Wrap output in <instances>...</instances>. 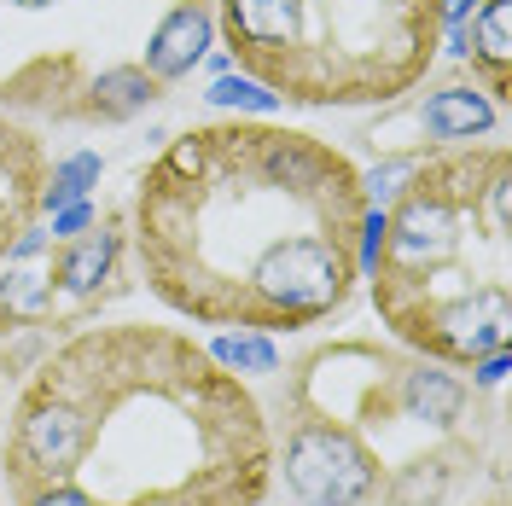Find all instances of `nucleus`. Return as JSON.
Here are the masks:
<instances>
[{
  "label": "nucleus",
  "instance_id": "1a4fd4ad",
  "mask_svg": "<svg viewBox=\"0 0 512 506\" xmlns=\"http://www.w3.org/2000/svg\"><path fill=\"white\" fill-rule=\"evenodd\" d=\"M414 123L437 140V146H466L501 128V105L483 94L478 82H448L437 94H425L414 105Z\"/></svg>",
  "mask_w": 512,
  "mask_h": 506
},
{
  "label": "nucleus",
  "instance_id": "7ed1b4c3",
  "mask_svg": "<svg viewBox=\"0 0 512 506\" xmlns=\"http://www.w3.org/2000/svg\"><path fill=\"white\" fill-rule=\"evenodd\" d=\"M361 280L390 344L425 361L472 367L512 349V146L419 152Z\"/></svg>",
  "mask_w": 512,
  "mask_h": 506
},
{
  "label": "nucleus",
  "instance_id": "423d86ee",
  "mask_svg": "<svg viewBox=\"0 0 512 506\" xmlns=\"http://www.w3.org/2000/svg\"><path fill=\"white\" fill-rule=\"evenodd\" d=\"M507 24H512V0H478L472 18L443 24V47L478 70L483 94L495 99V105H507V94H512V35H507Z\"/></svg>",
  "mask_w": 512,
  "mask_h": 506
},
{
  "label": "nucleus",
  "instance_id": "9d476101",
  "mask_svg": "<svg viewBox=\"0 0 512 506\" xmlns=\"http://www.w3.org/2000/svg\"><path fill=\"white\" fill-rule=\"evenodd\" d=\"M82 94H88L82 117H99V123H128V117H140L146 105H158L163 82H158V76H146V64H111V70H99Z\"/></svg>",
  "mask_w": 512,
  "mask_h": 506
},
{
  "label": "nucleus",
  "instance_id": "f03ea898",
  "mask_svg": "<svg viewBox=\"0 0 512 506\" xmlns=\"http://www.w3.org/2000/svg\"><path fill=\"white\" fill-rule=\"evenodd\" d=\"M367 187L332 140L268 117L198 123L140 175L128 239L169 315L222 332H303L361 285Z\"/></svg>",
  "mask_w": 512,
  "mask_h": 506
},
{
  "label": "nucleus",
  "instance_id": "ddd939ff",
  "mask_svg": "<svg viewBox=\"0 0 512 506\" xmlns=\"http://www.w3.org/2000/svg\"><path fill=\"white\" fill-rule=\"evenodd\" d=\"M204 99L222 105V111H251V117H274V111H280V99L268 94L262 82H251L245 70H222V76L204 88Z\"/></svg>",
  "mask_w": 512,
  "mask_h": 506
},
{
  "label": "nucleus",
  "instance_id": "f3484780",
  "mask_svg": "<svg viewBox=\"0 0 512 506\" xmlns=\"http://www.w3.org/2000/svg\"><path fill=\"white\" fill-rule=\"evenodd\" d=\"M0 506H6V495H0Z\"/></svg>",
  "mask_w": 512,
  "mask_h": 506
},
{
  "label": "nucleus",
  "instance_id": "39448f33",
  "mask_svg": "<svg viewBox=\"0 0 512 506\" xmlns=\"http://www.w3.org/2000/svg\"><path fill=\"white\" fill-rule=\"evenodd\" d=\"M47 175H53V152L35 128L0 117V268L12 245L24 239L41 216V192H47Z\"/></svg>",
  "mask_w": 512,
  "mask_h": 506
},
{
  "label": "nucleus",
  "instance_id": "dca6fc26",
  "mask_svg": "<svg viewBox=\"0 0 512 506\" xmlns=\"http://www.w3.org/2000/svg\"><path fill=\"white\" fill-rule=\"evenodd\" d=\"M12 6H24V12H41V6H59V0H12Z\"/></svg>",
  "mask_w": 512,
  "mask_h": 506
},
{
  "label": "nucleus",
  "instance_id": "2eb2a0df",
  "mask_svg": "<svg viewBox=\"0 0 512 506\" xmlns=\"http://www.w3.org/2000/svg\"><path fill=\"white\" fill-rule=\"evenodd\" d=\"M30 326H47V320H18L6 303H0V373H6V361H12V338L30 332Z\"/></svg>",
  "mask_w": 512,
  "mask_h": 506
},
{
  "label": "nucleus",
  "instance_id": "f8f14e48",
  "mask_svg": "<svg viewBox=\"0 0 512 506\" xmlns=\"http://www.w3.org/2000/svg\"><path fill=\"white\" fill-rule=\"evenodd\" d=\"M227 373H280V349L268 332H222L216 344H204Z\"/></svg>",
  "mask_w": 512,
  "mask_h": 506
},
{
  "label": "nucleus",
  "instance_id": "4468645a",
  "mask_svg": "<svg viewBox=\"0 0 512 506\" xmlns=\"http://www.w3.org/2000/svg\"><path fill=\"white\" fill-rule=\"evenodd\" d=\"M82 227H94V204H88V198H76V204L53 210V239H76Z\"/></svg>",
  "mask_w": 512,
  "mask_h": 506
},
{
  "label": "nucleus",
  "instance_id": "20e7f679",
  "mask_svg": "<svg viewBox=\"0 0 512 506\" xmlns=\"http://www.w3.org/2000/svg\"><path fill=\"white\" fill-rule=\"evenodd\" d=\"M210 12L233 70L303 111L390 105L443 53V0H210Z\"/></svg>",
  "mask_w": 512,
  "mask_h": 506
},
{
  "label": "nucleus",
  "instance_id": "6e6552de",
  "mask_svg": "<svg viewBox=\"0 0 512 506\" xmlns=\"http://www.w3.org/2000/svg\"><path fill=\"white\" fill-rule=\"evenodd\" d=\"M117 256H123V227L111 216V222L82 227L76 239H59V251L47 256V280L64 297H88L105 280H117Z\"/></svg>",
  "mask_w": 512,
  "mask_h": 506
},
{
  "label": "nucleus",
  "instance_id": "9b49d317",
  "mask_svg": "<svg viewBox=\"0 0 512 506\" xmlns=\"http://www.w3.org/2000/svg\"><path fill=\"white\" fill-rule=\"evenodd\" d=\"M105 163L99 152H76V158H53V175H47V192H41V210H64L76 198H88V187H99Z\"/></svg>",
  "mask_w": 512,
  "mask_h": 506
},
{
  "label": "nucleus",
  "instance_id": "f257e3e1",
  "mask_svg": "<svg viewBox=\"0 0 512 506\" xmlns=\"http://www.w3.org/2000/svg\"><path fill=\"white\" fill-rule=\"evenodd\" d=\"M268 489V408L175 326L59 338L0 431L6 506H262Z\"/></svg>",
  "mask_w": 512,
  "mask_h": 506
},
{
  "label": "nucleus",
  "instance_id": "0eeeda50",
  "mask_svg": "<svg viewBox=\"0 0 512 506\" xmlns=\"http://www.w3.org/2000/svg\"><path fill=\"white\" fill-rule=\"evenodd\" d=\"M210 47H216V12H210V0H175L163 12V24L146 35V76H158L163 88H169V82L192 76L198 64L210 59Z\"/></svg>",
  "mask_w": 512,
  "mask_h": 506
}]
</instances>
